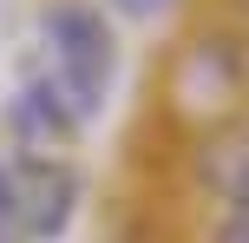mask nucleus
<instances>
[{
	"label": "nucleus",
	"mask_w": 249,
	"mask_h": 243,
	"mask_svg": "<svg viewBox=\"0 0 249 243\" xmlns=\"http://www.w3.org/2000/svg\"><path fill=\"white\" fill-rule=\"evenodd\" d=\"M112 79H118V39L105 13L86 0H59L39 13V59L20 92V125L26 131L92 125L112 99Z\"/></svg>",
	"instance_id": "nucleus-1"
},
{
	"label": "nucleus",
	"mask_w": 249,
	"mask_h": 243,
	"mask_svg": "<svg viewBox=\"0 0 249 243\" xmlns=\"http://www.w3.org/2000/svg\"><path fill=\"white\" fill-rule=\"evenodd\" d=\"M20 237V197H13V171L0 165V243Z\"/></svg>",
	"instance_id": "nucleus-3"
},
{
	"label": "nucleus",
	"mask_w": 249,
	"mask_h": 243,
	"mask_svg": "<svg viewBox=\"0 0 249 243\" xmlns=\"http://www.w3.org/2000/svg\"><path fill=\"white\" fill-rule=\"evenodd\" d=\"M105 7H112V13H124V20H158L171 0H105Z\"/></svg>",
	"instance_id": "nucleus-4"
},
{
	"label": "nucleus",
	"mask_w": 249,
	"mask_h": 243,
	"mask_svg": "<svg viewBox=\"0 0 249 243\" xmlns=\"http://www.w3.org/2000/svg\"><path fill=\"white\" fill-rule=\"evenodd\" d=\"M13 197H20V237H59L66 217H72L79 178L53 158H26L13 171Z\"/></svg>",
	"instance_id": "nucleus-2"
}]
</instances>
